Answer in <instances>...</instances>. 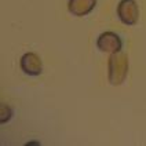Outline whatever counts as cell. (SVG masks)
I'll return each mask as SVG.
<instances>
[{"label": "cell", "instance_id": "5b68a950", "mask_svg": "<svg viewBox=\"0 0 146 146\" xmlns=\"http://www.w3.org/2000/svg\"><path fill=\"white\" fill-rule=\"evenodd\" d=\"M97 0H69L68 10L74 17H86L95 8Z\"/></svg>", "mask_w": 146, "mask_h": 146}, {"label": "cell", "instance_id": "6da1fadb", "mask_svg": "<svg viewBox=\"0 0 146 146\" xmlns=\"http://www.w3.org/2000/svg\"><path fill=\"white\" fill-rule=\"evenodd\" d=\"M128 73V57L121 51L110 54L108 59V80L112 86H121Z\"/></svg>", "mask_w": 146, "mask_h": 146}, {"label": "cell", "instance_id": "277c9868", "mask_svg": "<svg viewBox=\"0 0 146 146\" xmlns=\"http://www.w3.org/2000/svg\"><path fill=\"white\" fill-rule=\"evenodd\" d=\"M19 65L22 72L26 73L28 76H39L43 72V62L39 58V55H36L35 52H26L22 55Z\"/></svg>", "mask_w": 146, "mask_h": 146}, {"label": "cell", "instance_id": "7a4b0ae2", "mask_svg": "<svg viewBox=\"0 0 146 146\" xmlns=\"http://www.w3.org/2000/svg\"><path fill=\"white\" fill-rule=\"evenodd\" d=\"M97 47L102 52H109L114 54L119 52L123 48V40L117 33L113 32H104L98 36L97 39Z\"/></svg>", "mask_w": 146, "mask_h": 146}, {"label": "cell", "instance_id": "3957f363", "mask_svg": "<svg viewBox=\"0 0 146 146\" xmlns=\"http://www.w3.org/2000/svg\"><path fill=\"white\" fill-rule=\"evenodd\" d=\"M117 17L124 25L138 22V4L135 0H120L117 4Z\"/></svg>", "mask_w": 146, "mask_h": 146}, {"label": "cell", "instance_id": "8992f818", "mask_svg": "<svg viewBox=\"0 0 146 146\" xmlns=\"http://www.w3.org/2000/svg\"><path fill=\"white\" fill-rule=\"evenodd\" d=\"M13 116V110L11 108L7 105H1V123H6L11 119Z\"/></svg>", "mask_w": 146, "mask_h": 146}]
</instances>
